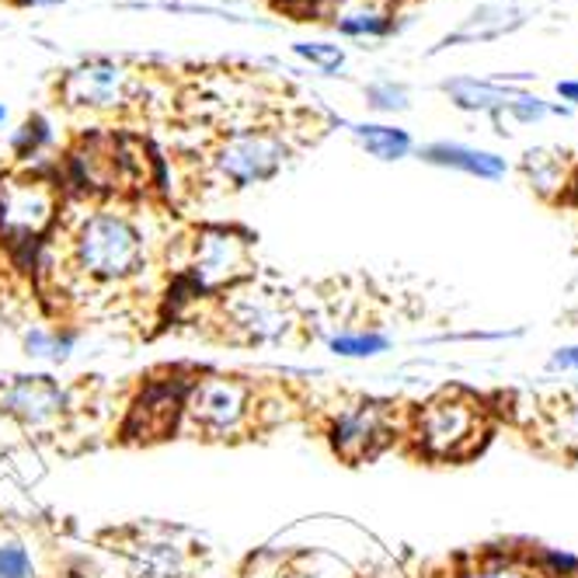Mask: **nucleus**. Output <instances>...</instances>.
Masks as SVG:
<instances>
[{
  "mask_svg": "<svg viewBox=\"0 0 578 578\" xmlns=\"http://www.w3.org/2000/svg\"><path fill=\"white\" fill-rule=\"evenodd\" d=\"M4 411H11L14 419H22L32 429L53 425L59 415H64L67 394L53 377H18L8 390H4Z\"/></svg>",
  "mask_w": 578,
  "mask_h": 578,
  "instance_id": "9d476101",
  "label": "nucleus"
},
{
  "mask_svg": "<svg viewBox=\"0 0 578 578\" xmlns=\"http://www.w3.org/2000/svg\"><path fill=\"white\" fill-rule=\"evenodd\" d=\"M22 4H35V8H43V4H59V0H22Z\"/></svg>",
  "mask_w": 578,
  "mask_h": 578,
  "instance_id": "a878e982",
  "label": "nucleus"
},
{
  "mask_svg": "<svg viewBox=\"0 0 578 578\" xmlns=\"http://www.w3.org/2000/svg\"><path fill=\"white\" fill-rule=\"evenodd\" d=\"M557 95H562L565 101H575V105H578V80H562V85H557Z\"/></svg>",
  "mask_w": 578,
  "mask_h": 578,
  "instance_id": "393cba45",
  "label": "nucleus"
},
{
  "mask_svg": "<svg viewBox=\"0 0 578 578\" xmlns=\"http://www.w3.org/2000/svg\"><path fill=\"white\" fill-rule=\"evenodd\" d=\"M536 568L544 571V578H578V557L565 551H544Z\"/></svg>",
  "mask_w": 578,
  "mask_h": 578,
  "instance_id": "5701e85b",
  "label": "nucleus"
},
{
  "mask_svg": "<svg viewBox=\"0 0 578 578\" xmlns=\"http://www.w3.org/2000/svg\"><path fill=\"white\" fill-rule=\"evenodd\" d=\"M136 80L126 67L112 64V59H91V64L77 67L64 80V98L74 109H91V112H105V109H122L133 98Z\"/></svg>",
  "mask_w": 578,
  "mask_h": 578,
  "instance_id": "6e6552de",
  "label": "nucleus"
},
{
  "mask_svg": "<svg viewBox=\"0 0 578 578\" xmlns=\"http://www.w3.org/2000/svg\"><path fill=\"white\" fill-rule=\"evenodd\" d=\"M0 578H32V557L22 544H0Z\"/></svg>",
  "mask_w": 578,
  "mask_h": 578,
  "instance_id": "aec40b11",
  "label": "nucleus"
},
{
  "mask_svg": "<svg viewBox=\"0 0 578 578\" xmlns=\"http://www.w3.org/2000/svg\"><path fill=\"white\" fill-rule=\"evenodd\" d=\"M247 268H252V244L244 234L226 231V226H210V231L196 234L189 276L205 293L234 289L247 276Z\"/></svg>",
  "mask_w": 578,
  "mask_h": 578,
  "instance_id": "423d86ee",
  "label": "nucleus"
},
{
  "mask_svg": "<svg viewBox=\"0 0 578 578\" xmlns=\"http://www.w3.org/2000/svg\"><path fill=\"white\" fill-rule=\"evenodd\" d=\"M422 160L440 164V168H453V171L474 175V178H488V181L505 178V171H509L505 157L491 154V151L464 147V143H432V147L422 151Z\"/></svg>",
  "mask_w": 578,
  "mask_h": 578,
  "instance_id": "ddd939ff",
  "label": "nucleus"
},
{
  "mask_svg": "<svg viewBox=\"0 0 578 578\" xmlns=\"http://www.w3.org/2000/svg\"><path fill=\"white\" fill-rule=\"evenodd\" d=\"M226 324L244 342H279L289 332V311L273 289L234 286L231 297H226Z\"/></svg>",
  "mask_w": 578,
  "mask_h": 578,
  "instance_id": "1a4fd4ad",
  "label": "nucleus"
},
{
  "mask_svg": "<svg viewBox=\"0 0 578 578\" xmlns=\"http://www.w3.org/2000/svg\"><path fill=\"white\" fill-rule=\"evenodd\" d=\"M335 25L342 35H384L394 25V14H390L384 0H366L359 8H345L335 18Z\"/></svg>",
  "mask_w": 578,
  "mask_h": 578,
  "instance_id": "4468645a",
  "label": "nucleus"
},
{
  "mask_svg": "<svg viewBox=\"0 0 578 578\" xmlns=\"http://www.w3.org/2000/svg\"><path fill=\"white\" fill-rule=\"evenodd\" d=\"M327 348H332L335 356H345V359H374V356L387 353L390 338L377 335V332H353V335L327 338Z\"/></svg>",
  "mask_w": 578,
  "mask_h": 578,
  "instance_id": "a211bd4d",
  "label": "nucleus"
},
{
  "mask_svg": "<svg viewBox=\"0 0 578 578\" xmlns=\"http://www.w3.org/2000/svg\"><path fill=\"white\" fill-rule=\"evenodd\" d=\"M356 140L363 143V151L369 157H380V160H401L411 151V136L404 130L394 126H353Z\"/></svg>",
  "mask_w": 578,
  "mask_h": 578,
  "instance_id": "2eb2a0df",
  "label": "nucleus"
},
{
  "mask_svg": "<svg viewBox=\"0 0 578 578\" xmlns=\"http://www.w3.org/2000/svg\"><path fill=\"white\" fill-rule=\"evenodd\" d=\"M255 411V390L237 377H202L181 404V419H189L205 436L226 440L244 429Z\"/></svg>",
  "mask_w": 578,
  "mask_h": 578,
  "instance_id": "7ed1b4c3",
  "label": "nucleus"
},
{
  "mask_svg": "<svg viewBox=\"0 0 578 578\" xmlns=\"http://www.w3.org/2000/svg\"><path fill=\"white\" fill-rule=\"evenodd\" d=\"M74 348V335L70 332H53V327H32L25 335V353L35 359H53L64 363Z\"/></svg>",
  "mask_w": 578,
  "mask_h": 578,
  "instance_id": "6ab92c4d",
  "label": "nucleus"
},
{
  "mask_svg": "<svg viewBox=\"0 0 578 578\" xmlns=\"http://www.w3.org/2000/svg\"><path fill=\"white\" fill-rule=\"evenodd\" d=\"M488 432L491 422L485 404L464 390H443V394L425 401L411 422V436H415L422 457L443 464L470 460L488 443Z\"/></svg>",
  "mask_w": 578,
  "mask_h": 578,
  "instance_id": "f03ea898",
  "label": "nucleus"
},
{
  "mask_svg": "<svg viewBox=\"0 0 578 578\" xmlns=\"http://www.w3.org/2000/svg\"><path fill=\"white\" fill-rule=\"evenodd\" d=\"M366 101L377 112H404L408 109V91L398 85H369L366 88Z\"/></svg>",
  "mask_w": 578,
  "mask_h": 578,
  "instance_id": "412c9836",
  "label": "nucleus"
},
{
  "mask_svg": "<svg viewBox=\"0 0 578 578\" xmlns=\"http://www.w3.org/2000/svg\"><path fill=\"white\" fill-rule=\"evenodd\" d=\"M59 213V196L43 178L0 181V234L11 244H32L43 237Z\"/></svg>",
  "mask_w": 578,
  "mask_h": 578,
  "instance_id": "39448f33",
  "label": "nucleus"
},
{
  "mask_svg": "<svg viewBox=\"0 0 578 578\" xmlns=\"http://www.w3.org/2000/svg\"><path fill=\"white\" fill-rule=\"evenodd\" d=\"M390 436H394V411L384 401H359L342 411L338 422L332 425V446L348 464L377 457Z\"/></svg>",
  "mask_w": 578,
  "mask_h": 578,
  "instance_id": "0eeeda50",
  "label": "nucleus"
},
{
  "mask_svg": "<svg viewBox=\"0 0 578 578\" xmlns=\"http://www.w3.org/2000/svg\"><path fill=\"white\" fill-rule=\"evenodd\" d=\"M297 56L311 59L314 67H321L324 74H332L345 64V53L338 46H324V43H300L297 46Z\"/></svg>",
  "mask_w": 578,
  "mask_h": 578,
  "instance_id": "4be33fe9",
  "label": "nucleus"
},
{
  "mask_svg": "<svg viewBox=\"0 0 578 578\" xmlns=\"http://www.w3.org/2000/svg\"><path fill=\"white\" fill-rule=\"evenodd\" d=\"M464 578H544V571L515 554H488Z\"/></svg>",
  "mask_w": 578,
  "mask_h": 578,
  "instance_id": "f3484780",
  "label": "nucleus"
},
{
  "mask_svg": "<svg viewBox=\"0 0 578 578\" xmlns=\"http://www.w3.org/2000/svg\"><path fill=\"white\" fill-rule=\"evenodd\" d=\"M185 398L171 387H151L130 411V432L136 440H164L181 422Z\"/></svg>",
  "mask_w": 578,
  "mask_h": 578,
  "instance_id": "f8f14e48",
  "label": "nucleus"
},
{
  "mask_svg": "<svg viewBox=\"0 0 578 578\" xmlns=\"http://www.w3.org/2000/svg\"><path fill=\"white\" fill-rule=\"evenodd\" d=\"M446 91H453L460 109H481V112H512L515 119L533 122L544 119L547 105L533 95H520V91H502L491 85H478V80H453L446 85Z\"/></svg>",
  "mask_w": 578,
  "mask_h": 578,
  "instance_id": "9b49d317",
  "label": "nucleus"
},
{
  "mask_svg": "<svg viewBox=\"0 0 578 578\" xmlns=\"http://www.w3.org/2000/svg\"><path fill=\"white\" fill-rule=\"evenodd\" d=\"M147 265V241L126 216L98 210L85 216L70 234V268L88 286H122Z\"/></svg>",
  "mask_w": 578,
  "mask_h": 578,
  "instance_id": "f257e3e1",
  "label": "nucleus"
},
{
  "mask_svg": "<svg viewBox=\"0 0 578 578\" xmlns=\"http://www.w3.org/2000/svg\"><path fill=\"white\" fill-rule=\"evenodd\" d=\"M286 160V143L273 130H241L226 136L213 154V171L231 189H247L273 178Z\"/></svg>",
  "mask_w": 578,
  "mask_h": 578,
  "instance_id": "20e7f679",
  "label": "nucleus"
},
{
  "mask_svg": "<svg viewBox=\"0 0 578 578\" xmlns=\"http://www.w3.org/2000/svg\"><path fill=\"white\" fill-rule=\"evenodd\" d=\"M4 119H8V109H4V105H0V122H4Z\"/></svg>",
  "mask_w": 578,
  "mask_h": 578,
  "instance_id": "bb28decb",
  "label": "nucleus"
},
{
  "mask_svg": "<svg viewBox=\"0 0 578 578\" xmlns=\"http://www.w3.org/2000/svg\"><path fill=\"white\" fill-rule=\"evenodd\" d=\"M136 568L143 578H178L185 571V557L175 544H140Z\"/></svg>",
  "mask_w": 578,
  "mask_h": 578,
  "instance_id": "dca6fc26",
  "label": "nucleus"
},
{
  "mask_svg": "<svg viewBox=\"0 0 578 578\" xmlns=\"http://www.w3.org/2000/svg\"><path fill=\"white\" fill-rule=\"evenodd\" d=\"M551 369H575V374H578V342L557 348L554 359H551Z\"/></svg>",
  "mask_w": 578,
  "mask_h": 578,
  "instance_id": "b1692460",
  "label": "nucleus"
}]
</instances>
